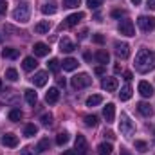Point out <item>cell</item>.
Returning <instances> with one entry per match:
<instances>
[{
    "label": "cell",
    "mask_w": 155,
    "mask_h": 155,
    "mask_svg": "<svg viewBox=\"0 0 155 155\" xmlns=\"http://www.w3.org/2000/svg\"><path fill=\"white\" fill-rule=\"evenodd\" d=\"M135 69L143 74L155 69V52L150 49H141L135 56Z\"/></svg>",
    "instance_id": "cell-1"
},
{
    "label": "cell",
    "mask_w": 155,
    "mask_h": 155,
    "mask_svg": "<svg viewBox=\"0 0 155 155\" xmlns=\"http://www.w3.org/2000/svg\"><path fill=\"white\" fill-rule=\"evenodd\" d=\"M29 16H31V7H29V4H25V2L18 4L16 9L13 11V18H15L16 22H20V24H27V22H29Z\"/></svg>",
    "instance_id": "cell-2"
},
{
    "label": "cell",
    "mask_w": 155,
    "mask_h": 155,
    "mask_svg": "<svg viewBox=\"0 0 155 155\" xmlns=\"http://www.w3.org/2000/svg\"><path fill=\"white\" fill-rule=\"evenodd\" d=\"M119 130H121V134H123V135H126V137L134 135V132H135V124H134V121L130 119V116H128V114H121Z\"/></svg>",
    "instance_id": "cell-3"
},
{
    "label": "cell",
    "mask_w": 155,
    "mask_h": 155,
    "mask_svg": "<svg viewBox=\"0 0 155 155\" xmlns=\"http://www.w3.org/2000/svg\"><path fill=\"white\" fill-rule=\"evenodd\" d=\"M137 25L141 27V31H144V33H150V31H153V29H155V18H153V16L141 15V16L137 18Z\"/></svg>",
    "instance_id": "cell-4"
},
{
    "label": "cell",
    "mask_w": 155,
    "mask_h": 155,
    "mask_svg": "<svg viewBox=\"0 0 155 155\" xmlns=\"http://www.w3.org/2000/svg\"><path fill=\"white\" fill-rule=\"evenodd\" d=\"M71 83H72L74 88H85V87H88L92 83V78L88 76V74H85V72H81V74H76V76L72 78Z\"/></svg>",
    "instance_id": "cell-5"
},
{
    "label": "cell",
    "mask_w": 155,
    "mask_h": 155,
    "mask_svg": "<svg viewBox=\"0 0 155 155\" xmlns=\"http://www.w3.org/2000/svg\"><path fill=\"white\" fill-rule=\"evenodd\" d=\"M74 152H76L78 155H87V153H88V143H87L85 135L78 134L76 143H74Z\"/></svg>",
    "instance_id": "cell-6"
},
{
    "label": "cell",
    "mask_w": 155,
    "mask_h": 155,
    "mask_svg": "<svg viewBox=\"0 0 155 155\" xmlns=\"http://www.w3.org/2000/svg\"><path fill=\"white\" fill-rule=\"evenodd\" d=\"M117 29H119V33L124 35V36H134V35H135V27H134V22H132V20H121Z\"/></svg>",
    "instance_id": "cell-7"
},
{
    "label": "cell",
    "mask_w": 155,
    "mask_h": 155,
    "mask_svg": "<svg viewBox=\"0 0 155 155\" xmlns=\"http://www.w3.org/2000/svg\"><path fill=\"white\" fill-rule=\"evenodd\" d=\"M83 18H85V15H83V13H74V15H69V16L65 18V22L60 25V29H63V27H74V25H78Z\"/></svg>",
    "instance_id": "cell-8"
},
{
    "label": "cell",
    "mask_w": 155,
    "mask_h": 155,
    "mask_svg": "<svg viewBox=\"0 0 155 155\" xmlns=\"http://www.w3.org/2000/svg\"><path fill=\"white\" fill-rule=\"evenodd\" d=\"M116 54H117V58L126 60L130 56V45L124 43V41H116Z\"/></svg>",
    "instance_id": "cell-9"
},
{
    "label": "cell",
    "mask_w": 155,
    "mask_h": 155,
    "mask_svg": "<svg viewBox=\"0 0 155 155\" xmlns=\"http://www.w3.org/2000/svg\"><path fill=\"white\" fill-rule=\"evenodd\" d=\"M103 116L107 123H114L116 121V105L114 103H107V107L103 108Z\"/></svg>",
    "instance_id": "cell-10"
},
{
    "label": "cell",
    "mask_w": 155,
    "mask_h": 155,
    "mask_svg": "<svg viewBox=\"0 0 155 155\" xmlns=\"http://www.w3.org/2000/svg\"><path fill=\"white\" fill-rule=\"evenodd\" d=\"M101 87L107 92H116L117 87H119V81H117V78H105L103 83H101Z\"/></svg>",
    "instance_id": "cell-11"
},
{
    "label": "cell",
    "mask_w": 155,
    "mask_h": 155,
    "mask_svg": "<svg viewBox=\"0 0 155 155\" xmlns=\"http://www.w3.org/2000/svg\"><path fill=\"white\" fill-rule=\"evenodd\" d=\"M31 79H33L35 87H45V83L49 81V74H47L45 71H40V72H36Z\"/></svg>",
    "instance_id": "cell-12"
},
{
    "label": "cell",
    "mask_w": 155,
    "mask_h": 155,
    "mask_svg": "<svg viewBox=\"0 0 155 155\" xmlns=\"http://www.w3.org/2000/svg\"><path fill=\"white\" fill-rule=\"evenodd\" d=\"M137 88H139V94H141L143 97H152V96H153V87H152L148 81H141Z\"/></svg>",
    "instance_id": "cell-13"
},
{
    "label": "cell",
    "mask_w": 155,
    "mask_h": 155,
    "mask_svg": "<svg viewBox=\"0 0 155 155\" xmlns=\"http://www.w3.org/2000/svg\"><path fill=\"white\" fill-rule=\"evenodd\" d=\"M58 99H60V90H58L56 87L49 88L47 94H45V101H47L49 105H54V103H58Z\"/></svg>",
    "instance_id": "cell-14"
},
{
    "label": "cell",
    "mask_w": 155,
    "mask_h": 155,
    "mask_svg": "<svg viewBox=\"0 0 155 155\" xmlns=\"http://www.w3.org/2000/svg\"><path fill=\"white\" fill-rule=\"evenodd\" d=\"M33 51H35V54L36 56H47L49 52H51V49H49V45L47 43H43V41H38V43H35V47H33Z\"/></svg>",
    "instance_id": "cell-15"
},
{
    "label": "cell",
    "mask_w": 155,
    "mask_h": 155,
    "mask_svg": "<svg viewBox=\"0 0 155 155\" xmlns=\"http://www.w3.org/2000/svg\"><path fill=\"white\" fill-rule=\"evenodd\" d=\"M2 144H5V146H9V148H16V146H18V137H16L15 134H5V135L2 137Z\"/></svg>",
    "instance_id": "cell-16"
},
{
    "label": "cell",
    "mask_w": 155,
    "mask_h": 155,
    "mask_svg": "<svg viewBox=\"0 0 155 155\" xmlns=\"http://www.w3.org/2000/svg\"><path fill=\"white\" fill-rule=\"evenodd\" d=\"M22 67H24V71H25V72H31V71H35V69L38 67V61H36L33 56H27V58H24Z\"/></svg>",
    "instance_id": "cell-17"
},
{
    "label": "cell",
    "mask_w": 155,
    "mask_h": 155,
    "mask_svg": "<svg viewBox=\"0 0 155 155\" xmlns=\"http://www.w3.org/2000/svg\"><path fill=\"white\" fill-rule=\"evenodd\" d=\"M18 56H20V51H18V49H13V47H5V49H2V58L16 60Z\"/></svg>",
    "instance_id": "cell-18"
},
{
    "label": "cell",
    "mask_w": 155,
    "mask_h": 155,
    "mask_svg": "<svg viewBox=\"0 0 155 155\" xmlns=\"http://www.w3.org/2000/svg\"><path fill=\"white\" fill-rule=\"evenodd\" d=\"M74 49H76V45H74L69 38H61L60 40V51H61V52H72Z\"/></svg>",
    "instance_id": "cell-19"
},
{
    "label": "cell",
    "mask_w": 155,
    "mask_h": 155,
    "mask_svg": "<svg viewBox=\"0 0 155 155\" xmlns=\"http://www.w3.org/2000/svg\"><path fill=\"white\" fill-rule=\"evenodd\" d=\"M137 110H139V112H141L144 117H152V114H153L152 105H150V103H144V101H141V103L137 105Z\"/></svg>",
    "instance_id": "cell-20"
},
{
    "label": "cell",
    "mask_w": 155,
    "mask_h": 155,
    "mask_svg": "<svg viewBox=\"0 0 155 155\" xmlns=\"http://www.w3.org/2000/svg\"><path fill=\"white\" fill-rule=\"evenodd\" d=\"M49 29H51V22H49V20H43V22H38V24L35 25V33H38V35H43V33H49Z\"/></svg>",
    "instance_id": "cell-21"
},
{
    "label": "cell",
    "mask_w": 155,
    "mask_h": 155,
    "mask_svg": "<svg viewBox=\"0 0 155 155\" xmlns=\"http://www.w3.org/2000/svg\"><path fill=\"white\" fill-rule=\"evenodd\" d=\"M78 60H74V58H67V60H63V63H61V67H63V71H74V69H78Z\"/></svg>",
    "instance_id": "cell-22"
},
{
    "label": "cell",
    "mask_w": 155,
    "mask_h": 155,
    "mask_svg": "<svg viewBox=\"0 0 155 155\" xmlns=\"http://www.w3.org/2000/svg\"><path fill=\"white\" fill-rule=\"evenodd\" d=\"M49 146H51V141H49L47 137H43L38 144H36V148H35V153H43V152H47V150H49Z\"/></svg>",
    "instance_id": "cell-23"
},
{
    "label": "cell",
    "mask_w": 155,
    "mask_h": 155,
    "mask_svg": "<svg viewBox=\"0 0 155 155\" xmlns=\"http://www.w3.org/2000/svg\"><path fill=\"white\" fill-rule=\"evenodd\" d=\"M96 60H97L99 63L107 65V63L110 61V54H108L107 51H97V52H96Z\"/></svg>",
    "instance_id": "cell-24"
},
{
    "label": "cell",
    "mask_w": 155,
    "mask_h": 155,
    "mask_svg": "<svg viewBox=\"0 0 155 155\" xmlns=\"http://www.w3.org/2000/svg\"><path fill=\"white\" fill-rule=\"evenodd\" d=\"M119 97H121V101H128L132 97V87L130 85H124L121 88V92H119Z\"/></svg>",
    "instance_id": "cell-25"
},
{
    "label": "cell",
    "mask_w": 155,
    "mask_h": 155,
    "mask_svg": "<svg viewBox=\"0 0 155 155\" xmlns=\"http://www.w3.org/2000/svg\"><path fill=\"white\" fill-rule=\"evenodd\" d=\"M25 101H27L29 105H36L38 96H36V92H35L33 88H27V90H25Z\"/></svg>",
    "instance_id": "cell-26"
},
{
    "label": "cell",
    "mask_w": 155,
    "mask_h": 155,
    "mask_svg": "<svg viewBox=\"0 0 155 155\" xmlns=\"http://www.w3.org/2000/svg\"><path fill=\"white\" fill-rule=\"evenodd\" d=\"M101 103H103V97H101L99 94H94V96L87 97V107H97V105H101Z\"/></svg>",
    "instance_id": "cell-27"
},
{
    "label": "cell",
    "mask_w": 155,
    "mask_h": 155,
    "mask_svg": "<svg viewBox=\"0 0 155 155\" xmlns=\"http://www.w3.org/2000/svg\"><path fill=\"white\" fill-rule=\"evenodd\" d=\"M112 150H114V148H112L110 143H101V144L97 146V153L99 155H110L112 153Z\"/></svg>",
    "instance_id": "cell-28"
},
{
    "label": "cell",
    "mask_w": 155,
    "mask_h": 155,
    "mask_svg": "<svg viewBox=\"0 0 155 155\" xmlns=\"http://www.w3.org/2000/svg\"><path fill=\"white\" fill-rule=\"evenodd\" d=\"M36 134H38V128L35 124H25V128H24V135L25 137H35Z\"/></svg>",
    "instance_id": "cell-29"
},
{
    "label": "cell",
    "mask_w": 155,
    "mask_h": 155,
    "mask_svg": "<svg viewBox=\"0 0 155 155\" xmlns=\"http://www.w3.org/2000/svg\"><path fill=\"white\" fill-rule=\"evenodd\" d=\"M58 11V7L54 5V4H45V5H41V13L43 15H54Z\"/></svg>",
    "instance_id": "cell-30"
},
{
    "label": "cell",
    "mask_w": 155,
    "mask_h": 155,
    "mask_svg": "<svg viewBox=\"0 0 155 155\" xmlns=\"http://www.w3.org/2000/svg\"><path fill=\"white\" fill-rule=\"evenodd\" d=\"M47 67H49V71H51V72H58V71H60V67H61V63H60L56 58H52V60H49Z\"/></svg>",
    "instance_id": "cell-31"
},
{
    "label": "cell",
    "mask_w": 155,
    "mask_h": 155,
    "mask_svg": "<svg viewBox=\"0 0 155 155\" xmlns=\"http://www.w3.org/2000/svg\"><path fill=\"white\" fill-rule=\"evenodd\" d=\"M67 143H69V134H67V132H60L58 137H56V144L63 146V144H67Z\"/></svg>",
    "instance_id": "cell-32"
},
{
    "label": "cell",
    "mask_w": 155,
    "mask_h": 155,
    "mask_svg": "<svg viewBox=\"0 0 155 155\" xmlns=\"http://www.w3.org/2000/svg\"><path fill=\"white\" fill-rule=\"evenodd\" d=\"M22 117H24V114H22L20 108H13V110L9 112V121H20Z\"/></svg>",
    "instance_id": "cell-33"
},
{
    "label": "cell",
    "mask_w": 155,
    "mask_h": 155,
    "mask_svg": "<svg viewBox=\"0 0 155 155\" xmlns=\"http://www.w3.org/2000/svg\"><path fill=\"white\" fill-rule=\"evenodd\" d=\"M5 79H9V81H16V79H18V72H16V69H7V71H5Z\"/></svg>",
    "instance_id": "cell-34"
},
{
    "label": "cell",
    "mask_w": 155,
    "mask_h": 155,
    "mask_svg": "<svg viewBox=\"0 0 155 155\" xmlns=\"http://www.w3.org/2000/svg\"><path fill=\"white\" fill-rule=\"evenodd\" d=\"M81 4V0H63V7L65 9H72V7H78Z\"/></svg>",
    "instance_id": "cell-35"
},
{
    "label": "cell",
    "mask_w": 155,
    "mask_h": 155,
    "mask_svg": "<svg viewBox=\"0 0 155 155\" xmlns=\"http://www.w3.org/2000/svg\"><path fill=\"white\" fill-rule=\"evenodd\" d=\"M83 121H85L87 126H96V124H97V117L96 116H85L83 117Z\"/></svg>",
    "instance_id": "cell-36"
},
{
    "label": "cell",
    "mask_w": 155,
    "mask_h": 155,
    "mask_svg": "<svg viewBox=\"0 0 155 155\" xmlns=\"http://www.w3.org/2000/svg\"><path fill=\"white\" fill-rule=\"evenodd\" d=\"M40 121H41L43 126H51V124H52V116H51V114H43V116L40 117Z\"/></svg>",
    "instance_id": "cell-37"
},
{
    "label": "cell",
    "mask_w": 155,
    "mask_h": 155,
    "mask_svg": "<svg viewBox=\"0 0 155 155\" xmlns=\"http://www.w3.org/2000/svg\"><path fill=\"white\" fill-rule=\"evenodd\" d=\"M87 5L90 9H97L99 5H103V0H87Z\"/></svg>",
    "instance_id": "cell-38"
},
{
    "label": "cell",
    "mask_w": 155,
    "mask_h": 155,
    "mask_svg": "<svg viewBox=\"0 0 155 155\" xmlns=\"http://www.w3.org/2000/svg\"><path fill=\"white\" fill-rule=\"evenodd\" d=\"M135 148H137L139 152H146V150H148V144H146L144 141H135Z\"/></svg>",
    "instance_id": "cell-39"
},
{
    "label": "cell",
    "mask_w": 155,
    "mask_h": 155,
    "mask_svg": "<svg viewBox=\"0 0 155 155\" xmlns=\"http://www.w3.org/2000/svg\"><path fill=\"white\" fill-rule=\"evenodd\" d=\"M112 16H114V18H121V16H124V11H123V9H114V11H112Z\"/></svg>",
    "instance_id": "cell-40"
},
{
    "label": "cell",
    "mask_w": 155,
    "mask_h": 155,
    "mask_svg": "<svg viewBox=\"0 0 155 155\" xmlns=\"http://www.w3.org/2000/svg\"><path fill=\"white\" fill-rule=\"evenodd\" d=\"M92 40H94V41H96V43H99V45H101V43H103V41H105V38H103V36H101V35H94V36H92Z\"/></svg>",
    "instance_id": "cell-41"
},
{
    "label": "cell",
    "mask_w": 155,
    "mask_h": 155,
    "mask_svg": "<svg viewBox=\"0 0 155 155\" xmlns=\"http://www.w3.org/2000/svg\"><path fill=\"white\" fill-rule=\"evenodd\" d=\"M5 11H7V4L0 2V15H5Z\"/></svg>",
    "instance_id": "cell-42"
},
{
    "label": "cell",
    "mask_w": 155,
    "mask_h": 155,
    "mask_svg": "<svg viewBox=\"0 0 155 155\" xmlns=\"http://www.w3.org/2000/svg\"><path fill=\"white\" fill-rule=\"evenodd\" d=\"M94 72L101 76V74H105V69H103V67H96V71H94Z\"/></svg>",
    "instance_id": "cell-43"
},
{
    "label": "cell",
    "mask_w": 155,
    "mask_h": 155,
    "mask_svg": "<svg viewBox=\"0 0 155 155\" xmlns=\"http://www.w3.org/2000/svg\"><path fill=\"white\" fill-rule=\"evenodd\" d=\"M103 135H105V137H108V139H114V137H116V135H114V132H107V130H105V134H103Z\"/></svg>",
    "instance_id": "cell-44"
},
{
    "label": "cell",
    "mask_w": 155,
    "mask_h": 155,
    "mask_svg": "<svg viewBox=\"0 0 155 155\" xmlns=\"http://www.w3.org/2000/svg\"><path fill=\"white\" fill-rule=\"evenodd\" d=\"M31 150H33V148H29V146H27V148H24L22 155H33V152H31Z\"/></svg>",
    "instance_id": "cell-45"
},
{
    "label": "cell",
    "mask_w": 155,
    "mask_h": 155,
    "mask_svg": "<svg viewBox=\"0 0 155 155\" xmlns=\"http://www.w3.org/2000/svg\"><path fill=\"white\" fill-rule=\"evenodd\" d=\"M132 78H134L132 72H124V79H126V81H132Z\"/></svg>",
    "instance_id": "cell-46"
},
{
    "label": "cell",
    "mask_w": 155,
    "mask_h": 155,
    "mask_svg": "<svg viewBox=\"0 0 155 155\" xmlns=\"http://www.w3.org/2000/svg\"><path fill=\"white\" fill-rule=\"evenodd\" d=\"M148 7L150 9H155V0H148Z\"/></svg>",
    "instance_id": "cell-47"
},
{
    "label": "cell",
    "mask_w": 155,
    "mask_h": 155,
    "mask_svg": "<svg viewBox=\"0 0 155 155\" xmlns=\"http://www.w3.org/2000/svg\"><path fill=\"white\" fill-rule=\"evenodd\" d=\"M58 85H60V87H65V79H63V78H58Z\"/></svg>",
    "instance_id": "cell-48"
},
{
    "label": "cell",
    "mask_w": 155,
    "mask_h": 155,
    "mask_svg": "<svg viewBox=\"0 0 155 155\" xmlns=\"http://www.w3.org/2000/svg\"><path fill=\"white\" fill-rule=\"evenodd\" d=\"M114 72H116V74L121 72V65H114Z\"/></svg>",
    "instance_id": "cell-49"
},
{
    "label": "cell",
    "mask_w": 155,
    "mask_h": 155,
    "mask_svg": "<svg viewBox=\"0 0 155 155\" xmlns=\"http://www.w3.org/2000/svg\"><path fill=\"white\" fill-rule=\"evenodd\" d=\"M85 36H87V29H83V31H81V35H79V40H83Z\"/></svg>",
    "instance_id": "cell-50"
},
{
    "label": "cell",
    "mask_w": 155,
    "mask_h": 155,
    "mask_svg": "<svg viewBox=\"0 0 155 155\" xmlns=\"http://www.w3.org/2000/svg\"><path fill=\"white\" fill-rule=\"evenodd\" d=\"M130 2H132L134 5H139V4H141V0H130Z\"/></svg>",
    "instance_id": "cell-51"
},
{
    "label": "cell",
    "mask_w": 155,
    "mask_h": 155,
    "mask_svg": "<svg viewBox=\"0 0 155 155\" xmlns=\"http://www.w3.org/2000/svg\"><path fill=\"white\" fill-rule=\"evenodd\" d=\"M63 155H76V152H74V150H71V152H65Z\"/></svg>",
    "instance_id": "cell-52"
},
{
    "label": "cell",
    "mask_w": 155,
    "mask_h": 155,
    "mask_svg": "<svg viewBox=\"0 0 155 155\" xmlns=\"http://www.w3.org/2000/svg\"><path fill=\"white\" fill-rule=\"evenodd\" d=\"M121 155H130V153H128L126 150H123V152H121Z\"/></svg>",
    "instance_id": "cell-53"
},
{
    "label": "cell",
    "mask_w": 155,
    "mask_h": 155,
    "mask_svg": "<svg viewBox=\"0 0 155 155\" xmlns=\"http://www.w3.org/2000/svg\"><path fill=\"white\" fill-rule=\"evenodd\" d=\"M0 90H2V81H0Z\"/></svg>",
    "instance_id": "cell-54"
},
{
    "label": "cell",
    "mask_w": 155,
    "mask_h": 155,
    "mask_svg": "<svg viewBox=\"0 0 155 155\" xmlns=\"http://www.w3.org/2000/svg\"><path fill=\"white\" fill-rule=\"evenodd\" d=\"M0 43H2V36H0Z\"/></svg>",
    "instance_id": "cell-55"
},
{
    "label": "cell",
    "mask_w": 155,
    "mask_h": 155,
    "mask_svg": "<svg viewBox=\"0 0 155 155\" xmlns=\"http://www.w3.org/2000/svg\"><path fill=\"white\" fill-rule=\"evenodd\" d=\"M153 135H155V134H153Z\"/></svg>",
    "instance_id": "cell-56"
}]
</instances>
